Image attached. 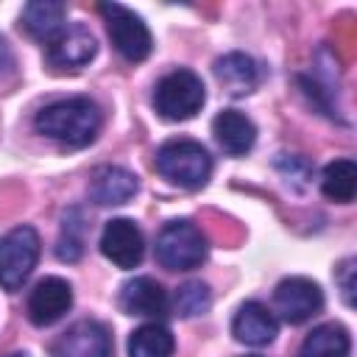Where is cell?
Here are the masks:
<instances>
[{"label":"cell","instance_id":"cb8c5ba5","mask_svg":"<svg viewBox=\"0 0 357 357\" xmlns=\"http://www.w3.org/2000/svg\"><path fill=\"white\" fill-rule=\"evenodd\" d=\"M11 73H14V53H11L8 42L0 36V78H6Z\"/></svg>","mask_w":357,"mask_h":357},{"label":"cell","instance_id":"d6986e66","mask_svg":"<svg viewBox=\"0 0 357 357\" xmlns=\"http://www.w3.org/2000/svg\"><path fill=\"white\" fill-rule=\"evenodd\" d=\"M321 192L329 201L349 204L357 195V165L351 159H335L321 173Z\"/></svg>","mask_w":357,"mask_h":357},{"label":"cell","instance_id":"44dd1931","mask_svg":"<svg viewBox=\"0 0 357 357\" xmlns=\"http://www.w3.org/2000/svg\"><path fill=\"white\" fill-rule=\"evenodd\" d=\"M84 234H86V220L78 206H70L61 218V234L56 243V257L61 262H78L84 254Z\"/></svg>","mask_w":357,"mask_h":357},{"label":"cell","instance_id":"2e32d148","mask_svg":"<svg viewBox=\"0 0 357 357\" xmlns=\"http://www.w3.org/2000/svg\"><path fill=\"white\" fill-rule=\"evenodd\" d=\"M215 78L229 95H248L259 84V67L248 53H226L215 61Z\"/></svg>","mask_w":357,"mask_h":357},{"label":"cell","instance_id":"277c9868","mask_svg":"<svg viewBox=\"0 0 357 357\" xmlns=\"http://www.w3.org/2000/svg\"><path fill=\"white\" fill-rule=\"evenodd\" d=\"M156 259L167 271H192L206 259V240L190 220H170L156 237Z\"/></svg>","mask_w":357,"mask_h":357},{"label":"cell","instance_id":"5bb4252c","mask_svg":"<svg viewBox=\"0 0 357 357\" xmlns=\"http://www.w3.org/2000/svg\"><path fill=\"white\" fill-rule=\"evenodd\" d=\"M231 335L245 346H268L279 335V321L265 304L245 301L231 321Z\"/></svg>","mask_w":357,"mask_h":357},{"label":"cell","instance_id":"7402d4cb","mask_svg":"<svg viewBox=\"0 0 357 357\" xmlns=\"http://www.w3.org/2000/svg\"><path fill=\"white\" fill-rule=\"evenodd\" d=\"M173 307H176V315H181V318L204 315L212 307V293L201 279H190L176 290Z\"/></svg>","mask_w":357,"mask_h":357},{"label":"cell","instance_id":"8fae6325","mask_svg":"<svg viewBox=\"0 0 357 357\" xmlns=\"http://www.w3.org/2000/svg\"><path fill=\"white\" fill-rule=\"evenodd\" d=\"M98 53V42L92 36V31L81 22L67 25L50 45H47V61L59 70H78L84 64H89Z\"/></svg>","mask_w":357,"mask_h":357},{"label":"cell","instance_id":"52a82bcc","mask_svg":"<svg viewBox=\"0 0 357 357\" xmlns=\"http://www.w3.org/2000/svg\"><path fill=\"white\" fill-rule=\"evenodd\" d=\"M273 304L276 312L287 321V324H304L312 315L321 312L324 307V293L321 287L307 279V276H287L276 284L273 290Z\"/></svg>","mask_w":357,"mask_h":357},{"label":"cell","instance_id":"9c48e42d","mask_svg":"<svg viewBox=\"0 0 357 357\" xmlns=\"http://www.w3.org/2000/svg\"><path fill=\"white\" fill-rule=\"evenodd\" d=\"M53 357H112V335L100 321L84 318L59 335Z\"/></svg>","mask_w":357,"mask_h":357},{"label":"cell","instance_id":"4fadbf2b","mask_svg":"<svg viewBox=\"0 0 357 357\" xmlns=\"http://www.w3.org/2000/svg\"><path fill=\"white\" fill-rule=\"evenodd\" d=\"M120 310L128 315L162 318V315H167V293L156 279L134 276L120 290Z\"/></svg>","mask_w":357,"mask_h":357},{"label":"cell","instance_id":"ffe728a7","mask_svg":"<svg viewBox=\"0 0 357 357\" xmlns=\"http://www.w3.org/2000/svg\"><path fill=\"white\" fill-rule=\"evenodd\" d=\"M173 349L176 340L165 324H142L128 337V357H170Z\"/></svg>","mask_w":357,"mask_h":357},{"label":"cell","instance_id":"9a60e30c","mask_svg":"<svg viewBox=\"0 0 357 357\" xmlns=\"http://www.w3.org/2000/svg\"><path fill=\"white\" fill-rule=\"evenodd\" d=\"M212 134L229 156H243L257 142V126L237 109H223L212 120Z\"/></svg>","mask_w":357,"mask_h":357},{"label":"cell","instance_id":"6da1fadb","mask_svg":"<svg viewBox=\"0 0 357 357\" xmlns=\"http://www.w3.org/2000/svg\"><path fill=\"white\" fill-rule=\"evenodd\" d=\"M33 126L47 139H56L67 148H84L100 131V109L84 95L64 98L42 106L33 117Z\"/></svg>","mask_w":357,"mask_h":357},{"label":"cell","instance_id":"5b68a950","mask_svg":"<svg viewBox=\"0 0 357 357\" xmlns=\"http://www.w3.org/2000/svg\"><path fill=\"white\" fill-rule=\"evenodd\" d=\"M39 234L33 226H14L0 240V287L14 293L25 284L39 262Z\"/></svg>","mask_w":357,"mask_h":357},{"label":"cell","instance_id":"ba28073f","mask_svg":"<svg viewBox=\"0 0 357 357\" xmlns=\"http://www.w3.org/2000/svg\"><path fill=\"white\" fill-rule=\"evenodd\" d=\"M100 251L109 262H114L123 271L137 268L142 262V254H145V240H142L139 226L131 218H112L103 226Z\"/></svg>","mask_w":357,"mask_h":357},{"label":"cell","instance_id":"7c38bea8","mask_svg":"<svg viewBox=\"0 0 357 357\" xmlns=\"http://www.w3.org/2000/svg\"><path fill=\"white\" fill-rule=\"evenodd\" d=\"M137 190H139L137 176L120 165H100L89 178V198L100 206H120L131 201Z\"/></svg>","mask_w":357,"mask_h":357},{"label":"cell","instance_id":"e0dca14e","mask_svg":"<svg viewBox=\"0 0 357 357\" xmlns=\"http://www.w3.org/2000/svg\"><path fill=\"white\" fill-rule=\"evenodd\" d=\"M22 28L28 36H33L36 42H45L50 45L64 28V6L56 3V0H33L22 8Z\"/></svg>","mask_w":357,"mask_h":357},{"label":"cell","instance_id":"3957f363","mask_svg":"<svg viewBox=\"0 0 357 357\" xmlns=\"http://www.w3.org/2000/svg\"><path fill=\"white\" fill-rule=\"evenodd\" d=\"M204 100V81L192 70H173L153 89V106L165 120H190L201 112Z\"/></svg>","mask_w":357,"mask_h":357},{"label":"cell","instance_id":"8992f818","mask_svg":"<svg viewBox=\"0 0 357 357\" xmlns=\"http://www.w3.org/2000/svg\"><path fill=\"white\" fill-rule=\"evenodd\" d=\"M98 11L106 20V31L112 45L117 47V53L128 61H142L151 56L153 50V39L148 25L142 22L139 14H134L131 8L120 6V3H100Z\"/></svg>","mask_w":357,"mask_h":357},{"label":"cell","instance_id":"ac0fdd59","mask_svg":"<svg viewBox=\"0 0 357 357\" xmlns=\"http://www.w3.org/2000/svg\"><path fill=\"white\" fill-rule=\"evenodd\" d=\"M351 337L349 329L340 324H321L315 326L298 346V357H349Z\"/></svg>","mask_w":357,"mask_h":357},{"label":"cell","instance_id":"d4e9b609","mask_svg":"<svg viewBox=\"0 0 357 357\" xmlns=\"http://www.w3.org/2000/svg\"><path fill=\"white\" fill-rule=\"evenodd\" d=\"M6 357H25V354H20V351H14V354H6Z\"/></svg>","mask_w":357,"mask_h":357},{"label":"cell","instance_id":"7a4b0ae2","mask_svg":"<svg viewBox=\"0 0 357 357\" xmlns=\"http://www.w3.org/2000/svg\"><path fill=\"white\" fill-rule=\"evenodd\" d=\"M156 170L176 187L198 190L212 176V156L195 139H167L156 151Z\"/></svg>","mask_w":357,"mask_h":357},{"label":"cell","instance_id":"603a6c76","mask_svg":"<svg viewBox=\"0 0 357 357\" xmlns=\"http://www.w3.org/2000/svg\"><path fill=\"white\" fill-rule=\"evenodd\" d=\"M337 282H340V290H343V301L351 307L354 304V259H346L337 271Z\"/></svg>","mask_w":357,"mask_h":357},{"label":"cell","instance_id":"30bf717a","mask_svg":"<svg viewBox=\"0 0 357 357\" xmlns=\"http://www.w3.org/2000/svg\"><path fill=\"white\" fill-rule=\"evenodd\" d=\"M73 307V290L59 276H45L28 296V318L33 326H50Z\"/></svg>","mask_w":357,"mask_h":357}]
</instances>
